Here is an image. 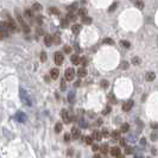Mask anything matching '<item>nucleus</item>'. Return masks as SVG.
Instances as JSON below:
<instances>
[{
	"mask_svg": "<svg viewBox=\"0 0 158 158\" xmlns=\"http://www.w3.org/2000/svg\"><path fill=\"white\" fill-rule=\"evenodd\" d=\"M110 111H111V107L108 106V107H106V108H105V111H103V114H108V113H110Z\"/></svg>",
	"mask_w": 158,
	"mask_h": 158,
	"instance_id": "c03bdc74",
	"label": "nucleus"
},
{
	"mask_svg": "<svg viewBox=\"0 0 158 158\" xmlns=\"http://www.w3.org/2000/svg\"><path fill=\"white\" fill-rule=\"evenodd\" d=\"M132 107H133V101H132V100H128V101H126L124 105H123V110H124L125 112H128Z\"/></svg>",
	"mask_w": 158,
	"mask_h": 158,
	"instance_id": "0eeeda50",
	"label": "nucleus"
},
{
	"mask_svg": "<svg viewBox=\"0 0 158 158\" xmlns=\"http://www.w3.org/2000/svg\"><path fill=\"white\" fill-rule=\"evenodd\" d=\"M58 69H51L50 70V76H51V79L52 80H56L58 77Z\"/></svg>",
	"mask_w": 158,
	"mask_h": 158,
	"instance_id": "9b49d317",
	"label": "nucleus"
},
{
	"mask_svg": "<svg viewBox=\"0 0 158 158\" xmlns=\"http://www.w3.org/2000/svg\"><path fill=\"white\" fill-rule=\"evenodd\" d=\"M74 100H75V93H74V92H70L69 95H68V101L74 102Z\"/></svg>",
	"mask_w": 158,
	"mask_h": 158,
	"instance_id": "6ab92c4d",
	"label": "nucleus"
},
{
	"mask_svg": "<svg viewBox=\"0 0 158 158\" xmlns=\"http://www.w3.org/2000/svg\"><path fill=\"white\" fill-rule=\"evenodd\" d=\"M128 66H130V64H128V62L124 61V62H121V63H120V69H124V70H126V69L128 68Z\"/></svg>",
	"mask_w": 158,
	"mask_h": 158,
	"instance_id": "a878e982",
	"label": "nucleus"
},
{
	"mask_svg": "<svg viewBox=\"0 0 158 158\" xmlns=\"http://www.w3.org/2000/svg\"><path fill=\"white\" fill-rule=\"evenodd\" d=\"M74 76H75V70L73 68H68L67 70H66V79L68 81H71V80L74 79Z\"/></svg>",
	"mask_w": 158,
	"mask_h": 158,
	"instance_id": "20e7f679",
	"label": "nucleus"
},
{
	"mask_svg": "<svg viewBox=\"0 0 158 158\" xmlns=\"http://www.w3.org/2000/svg\"><path fill=\"white\" fill-rule=\"evenodd\" d=\"M44 42L48 46H50V45L54 43V37H52L51 34H46V36L44 37Z\"/></svg>",
	"mask_w": 158,
	"mask_h": 158,
	"instance_id": "6e6552de",
	"label": "nucleus"
},
{
	"mask_svg": "<svg viewBox=\"0 0 158 158\" xmlns=\"http://www.w3.org/2000/svg\"><path fill=\"white\" fill-rule=\"evenodd\" d=\"M9 34H6L5 32H2L1 30H0V39H2V38H5V37H7Z\"/></svg>",
	"mask_w": 158,
	"mask_h": 158,
	"instance_id": "79ce46f5",
	"label": "nucleus"
},
{
	"mask_svg": "<svg viewBox=\"0 0 158 158\" xmlns=\"http://www.w3.org/2000/svg\"><path fill=\"white\" fill-rule=\"evenodd\" d=\"M63 62H64V56H63V54L56 52V54H55V63H56L57 66H61Z\"/></svg>",
	"mask_w": 158,
	"mask_h": 158,
	"instance_id": "39448f33",
	"label": "nucleus"
},
{
	"mask_svg": "<svg viewBox=\"0 0 158 158\" xmlns=\"http://www.w3.org/2000/svg\"><path fill=\"white\" fill-rule=\"evenodd\" d=\"M115 7H117V4L114 2V4H113V5H112V7H110V11H113V10H114Z\"/></svg>",
	"mask_w": 158,
	"mask_h": 158,
	"instance_id": "a18cd8bd",
	"label": "nucleus"
},
{
	"mask_svg": "<svg viewBox=\"0 0 158 158\" xmlns=\"http://www.w3.org/2000/svg\"><path fill=\"white\" fill-rule=\"evenodd\" d=\"M61 117H62V119L66 121V123H69L70 120H69V117H68V112L66 110H62V112H61Z\"/></svg>",
	"mask_w": 158,
	"mask_h": 158,
	"instance_id": "4468645a",
	"label": "nucleus"
},
{
	"mask_svg": "<svg viewBox=\"0 0 158 158\" xmlns=\"http://www.w3.org/2000/svg\"><path fill=\"white\" fill-rule=\"evenodd\" d=\"M132 63H133L135 66L140 64V58H139V57H133V58H132Z\"/></svg>",
	"mask_w": 158,
	"mask_h": 158,
	"instance_id": "c85d7f7f",
	"label": "nucleus"
},
{
	"mask_svg": "<svg viewBox=\"0 0 158 158\" xmlns=\"http://www.w3.org/2000/svg\"><path fill=\"white\" fill-rule=\"evenodd\" d=\"M62 128H63V125L61 124V123H57L56 126H55V131H56L57 133H59L62 131Z\"/></svg>",
	"mask_w": 158,
	"mask_h": 158,
	"instance_id": "412c9836",
	"label": "nucleus"
},
{
	"mask_svg": "<svg viewBox=\"0 0 158 158\" xmlns=\"http://www.w3.org/2000/svg\"><path fill=\"white\" fill-rule=\"evenodd\" d=\"M80 63H82L83 66H86V64H87V58H86V57H82V58H80Z\"/></svg>",
	"mask_w": 158,
	"mask_h": 158,
	"instance_id": "4c0bfd02",
	"label": "nucleus"
},
{
	"mask_svg": "<svg viewBox=\"0 0 158 158\" xmlns=\"http://www.w3.org/2000/svg\"><path fill=\"white\" fill-rule=\"evenodd\" d=\"M86 143L92 145V144H93V138H92V137H86Z\"/></svg>",
	"mask_w": 158,
	"mask_h": 158,
	"instance_id": "c9c22d12",
	"label": "nucleus"
},
{
	"mask_svg": "<svg viewBox=\"0 0 158 158\" xmlns=\"http://www.w3.org/2000/svg\"><path fill=\"white\" fill-rule=\"evenodd\" d=\"M61 26H62V27H67V26H68V19H67V18L61 20Z\"/></svg>",
	"mask_w": 158,
	"mask_h": 158,
	"instance_id": "2f4dec72",
	"label": "nucleus"
},
{
	"mask_svg": "<svg viewBox=\"0 0 158 158\" xmlns=\"http://www.w3.org/2000/svg\"><path fill=\"white\" fill-rule=\"evenodd\" d=\"M81 135V132H80L79 128H76V127H73L71 128V132H70V135H71V138L73 139H77Z\"/></svg>",
	"mask_w": 158,
	"mask_h": 158,
	"instance_id": "423d86ee",
	"label": "nucleus"
},
{
	"mask_svg": "<svg viewBox=\"0 0 158 158\" xmlns=\"http://www.w3.org/2000/svg\"><path fill=\"white\" fill-rule=\"evenodd\" d=\"M101 151L103 152V153H106V152L108 151V145H107V144H103V145L101 146Z\"/></svg>",
	"mask_w": 158,
	"mask_h": 158,
	"instance_id": "72a5a7b5",
	"label": "nucleus"
},
{
	"mask_svg": "<svg viewBox=\"0 0 158 158\" xmlns=\"http://www.w3.org/2000/svg\"><path fill=\"white\" fill-rule=\"evenodd\" d=\"M71 31H73V34H79L81 31V25L80 24H74L73 27H71Z\"/></svg>",
	"mask_w": 158,
	"mask_h": 158,
	"instance_id": "2eb2a0df",
	"label": "nucleus"
},
{
	"mask_svg": "<svg viewBox=\"0 0 158 158\" xmlns=\"http://www.w3.org/2000/svg\"><path fill=\"white\" fill-rule=\"evenodd\" d=\"M102 138V133L100 131H94L93 132V139H95V140H101Z\"/></svg>",
	"mask_w": 158,
	"mask_h": 158,
	"instance_id": "ddd939ff",
	"label": "nucleus"
},
{
	"mask_svg": "<svg viewBox=\"0 0 158 158\" xmlns=\"http://www.w3.org/2000/svg\"><path fill=\"white\" fill-rule=\"evenodd\" d=\"M49 12L51 13V14H59V10L58 9H56V7H51V9H49Z\"/></svg>",
	"mask_w": 158,
	"mask_h": 158,
	"instance_id": "5701e85b",
	"label": "nucleus"
},
{
	"mask_svg": "<svg viewBox=\"0 0 158 158\" xmlns=\"http://www.w3.org/2000/svg\"><path fill=\"white\" fill-rule=\"evenodd\" d=\"M125 152H126V155H131V153H133V149L132 147H126Z\"/></svg>",
	"mask_w": 158,
	"mask_h": 158,
	"instance_id": "f704fd0d",
	"label": "nucleus"
},
{
	"mask_svg": "<svg viewBox=\"0 0 158 158\" xmlns=\"http://www.w3.org/2000/svg\"><path fill=\"white\" fill-rule=\"evenodd\" d=\"M94 158H101V157H100V155H95V156H94Z\"/></svg>",
	"mask_w": 158,
	"mask_h": 158,
	"instance_id": "603ef678",
	"label": "nucleus"
},
{
	"mask_svg": "<svg viewBox=\"0 0 158 158\" xmlns=\"http://www.w3.org/2000/svg\"><path fill=\"white\" fill-rule=\"evenodd\" d=\"M157 139H158V131H153V132L151 133V140L156 142Z\"/></svg>",
	"mask_w": 158,
	"mask_h": 158,
	"instance_id": "4be33fe9",
	"label": "nucleus"
},
{
	"mask_svg": "<svg viewBox=\"0 0 158 158\" xmlns=\"http://www.w3.org/2000/svg\"><path fill=\"white\" fill-rule=\"evenodd\" d=\"M77 75H79L80 77H84V76L87 75V70H86V68H80L79 70H77Z\"/></svg>",
	"mask_w": 158,
	"mask_h": 158,
	"instance_id": "dca6fc26",
	"label": "nucleus"
},
{
	"mask_svg": "<svg viewBox=\"0 0 158 158\" xmlns=\"http://www.w3.org/2000/svg\"><path fill=\"white\" fill-rule=\"evenodd\" d=\"M14 119L17 120V121H19V123H25L26 121V119H27V117H26V114L23 112H17L16 113V115H14Z\"/></svg>",
	"mask_w": 158,
	"mask_h": 158,
	"instance_id": "7ed1b4c3",
	"label": "nucleus"
},
{
	"mask_svg": "<svg viewBox=\"0 0 158 158\" xmlns=\"http://www.w3.org/2000/svg\"><path fill=\"white\" fill-rule=\"evenodd\" d=\"M152 127H153V128H157V127H158V124H152Z\"/></svg>",
	"mask_w": 158,
	"mask_h": 158,
	"instance_id": "3c124183",
	"label": "nucleus"
},
{
	"mask_svg": "<svg viewBox=\"0 0 158 158\" xmlns=\"http://www.w3.org/2000/svg\"><path fill=\"white\" fill-rule=\"evenodd\" d=\"M112 138L114 139V140H119L120 139V133L119 132H112Z\"/></svg>",
	"mask_w": 158,
	"mask_h": 158,
	"instance_id": "393cba45",
	"label": "nucleus"
},
{
	"mask_svg": "<svg viewBox=\"0 0 158 158\" xmlns=\"http://www.w3.org/2000/svg\"><path fill=\"white\" fill-rule=\"evenodd\" d=\"M101 86L103 87V88H106V87L108 86V83H107V81H106V80H103V81H101Z\"/></svg>",
	"mask_w": 158,
	"mask_h": 158,
	"instance_id": "37998d69",
	"label": "nucleus"
},
{
	"mask_svg": "<svg viewBox=\"0 0 158 158\" xmlns=\"http://www.w3.org/2000/svg\"><path fill=\"white\" fill-rule=\"evenodd\" d=\"M32 10H34V11H41V10H42V6H41V4H38V2H34V5H32Z\"/></svg>",
	"mask_w": 158,
	"mask_h": 158,
	"instance_id": "aec40b11",
	"label": "nucleus"
},
{
	"mask_svg": "<svg viewBox=\"0 0 158 158\" xmlns=\"http://www.w3.org/2000/svg\"><path fill=\"white\" fill-rule=\"evenodd\" d=\"M92 22H93V19H92L90 17H88V16H86V17H82V23H83V24H86V25H89V24H92Z\"/></svg>",
	"mask_w": 158,
	"mask_h": 158,
	"instance_id": "a211bd4d",
	"label": "nucleus"
},
{
	"mask_svg": "<svg viewBox=\"0 0 158 158\" xmlns=\"http://www.w3.org/2000/svg\"><path fill=\"white\" fill-rule=\"evenodd\" d=\"M67 19H68V20H75V19H76V16H75L74 13H71V12H70V13L68 14Z\"/></svg>",
	"mask_w": 158,
	"mask_h": 158,
	"instance_id": "7c9ffc66",
	"label": "nucleus"
},
{
	"mask_svg": "<svg viewBox=\"0 0 158 158\" xmlns=\"http://www.w3.org/2000/svg\"><path fill=\"white\" fill-rule=\"evenodd\" d=\"M70 61H71L73 64H80V58L77 55H73V56L70 57Z\"/></svg>",
	"mask_w": 158,
	"mask_h": 158,
	"instance_id": "f3484780",
	"label": "nucleus"
},
{
	"mask_svg": "<svg viewBox=\"0 0 158 158\" xmlns=\"http://www.w3.org/2000/svg\"><path fill=\"white\" fill-rule=\"evenodd\" d=\"M120 130H121V132H127V131L130 130V125L128 124H123L121 125V128H120Z\"/></svg>",
	"mask_w": 158,
	"mask_h": 158,
	"instance_id": "b1692460",
	"label": "nucleus"
},
{
	"mask_svg": "<svg viewBox=\"0 0 158 158\" xmlns=\"http://www.w3.org/2000/svg\"><path fill=\"white\" fill-rule=\"evenodd\" d=\"M119 140H120V145H125V140L123 139V138H120Z\"/></svg>",
	"mask_w": 158,
	"mask_h": 158,
	"instance_id": "09e8293b",
	"label": "nucleus"
},
{
	"mask_svg": "<svg viewBox=\"0 0 158 158\" xmlns=\"http://www.w3.org/2000/svg\"><path fill=\"white\" fill-rule=\"evenodd\" d=\"M100 147L98 146V145H93V151H98Z\"/></svg>",
	"mask_w": 158,
	"mask_h": 158,
	"instance_id": "49530a36",
	"label": "nucleus"
},
{
	"mask_svg": "<svg viewBox=\"0 0 158 158\" xmlns=\"http://www.w3.org/2000/svg\"><path fill=\"white\" fill-rule=\"evenodd\" d=\"M37 32H38V34H44L42 29H38V30H37Z\"/></svg>",
	"mask_w": 158,
	"mask_h": 158,
	"instance_id": "8fccbe9b",
	"label": "nucleus"
},
{
	"mask_svg": "<svg viewBox=\"0 0 158 158\" xmlns=\"http://www.w3.org/2000/svg\"><path fill=\"white\" fill-rule=\"evenodd\" d=\"M135 6H137L138 9H143V7H144V4H143V1H140V0H139V1H137V2H135Z\"/></svg>",
	"mask_w": 158,
	"mask_h": 158,
	"instance_id": "473e14b6",
	"label": "nucleus"
},
{
	"mask_svg": "<svg viewBox=\"0 0 158 158\" xmlns=\"http://www.w3.org/2000/svg\"><path fill=\"white\" fill-rule=\"evenodd\" d=\"M19 95H20V100L23 101V103H25V105H27V106H31V105H32L31 98H30V95L27 94L26 90H24L23 88H20V90H19Z\"/></svg>",
	"mask_w": 158,
	"mask_h": 158,
	"instance_id": "f03ea898",
	"label": "nucleus"
},
{
	"mask_svg": "<svg viewBox=\"0 0 158 158\" xmlns=\"http://www.w3.org/2000/svg\"><path fill=\"white\" fill-rule=\"evenodd\" d=\"M70 139H71V135H69V133H66V135H64V140H66V142H69Z\"/></svg>",
	"mask_w": 158,
	"mask_h": 158,
	"instance_id": "a19ab883",
	"label": "nucleus"
},
{
	"mask_svg": "<svg viewBox=\"0 0 158 158\" xmlns=\"http://www.w3.org/2000/svg\"><path fill=\"white\" fill-rule=\"evenodd\" d=\"M145 79H146L149 82H151V81H153V80L156 79V75H155V73L150 71V73H147L146 75H145Z\"/></svg>",
	"mask_w": 158,
	"mask_h": 158,
	"instance_id": "f8f14e48",
	"label": "nucleus"
},
{
	"mask_svg": "<svg viewBox=\"0 0 158 158\" xmlns=\"http://www.w3.org/2000/svg\"><path fill=\"white\" fill-rule=\"evenodd\" d=\"M79 14L81 16V18L82 17H86L87 16V10L86 9H81V10H79Z\"/></svg>",
	"mask_w": 158,
	"mask_h": 158,
	"instance_id": "cd10ccee",
	"label": "nucleus"
},
{
	"mask_svg": "<svg viewBox=\"0 0 158 158\" xmlns=\"http://www.w3.org/2000/svg\"><path fill=\"white\" fill-rule=\"evenodd\" d=\"M64 51H66V54H70V52H71V48L66 45V46H64Z\"/></svg>",
	"mask_w": 158,
	"mask_h": 158,
	"instance_id": "58836bf2",
	"label": "nucleus"
},
{
	"mask_svg": "<svg viewBox=\"0 0 158 158\" xmlns=\"http://www.w3.org/2000/svg\"><path fill=\"white\" fill-rule=\"evenodd\" d=\"M61 88H62V89H66V83H64L63 81H62V83H61Z\"/></svg>",
	"mask_w": 158,
	"mask_h": 158,
	"instance_id": "de8ad7c7",
	"label": "nucleus"
},
{
	"mask_svg": "<svg viewBox=\"0 0 158 158\" xmlns=\"http://www.w3.org/2000/svg\"><path fill=\"white\" fill-rule=\"evenodd\" d=\"M120 44L123 45L124 48H126V49H128V48L131 46V43H130V42H127V41H121V42H120Z\"/></svg>",
	"mask_w": 158,
	"mask_h": 158,
	"instance_id": "bb28decb",
	"label": "nucleus"
},
{
	"mask_svg": "<svg viewBox=\"0 0 158 158\" xmlns=\"http://www.w3.org/2000/svg\"><path fill=\"white\" fill-rule=\"evenodd\" d=\"M68 10L71 12V11H75L76 10V4H74V5H70V6H68Z\"/></svg>",
	"mask_w": 158,
	"mask_h": 158,
	"instance_id": "e433bc0d",
	"label": "nucleus"
},
{
	"mask_svg": "<svg viewBox=\"0 0 158 158\" xmlns=\"http://www.w3.org/2000/svg\"><path fill=\"white\" fill-rule=\"evenodd\" d=\"M41 61H42V62L46 61V54H45V52H42V55H41Z\"/></svg>",
	"mask_w": 158,
	"mask_h": 158,
	"instance_id": "ea45409f",
	"label": "nucleus"
},
{
	"mask_svg": "<svg viewBox=\"0 0 158 158\" xmlns=\"http://www.w3.org/2000/svg\"><path fill=\"white\" fill-rule=\"evenodd\" d=\"M16 18H17V22H18V24L20 25V27L23 29V31H24V32H26V34H29V32H30V26L25 23V20H24L23 16L20 14L19 10H16Z\"/></svg>",
	"mask_w": 158,
	"mask_h": 158,
	"instance_id": "f257e3e1",
	"label": "nucleus"
},
{
	"mask_svg": "<svg viewBox=\"0 0 158 158\" xmlns=\"http://www.w3.org/2000/svg\"><path fill=\"white\" fill-rule=\"evenodd\" d=\"M24 16L27 18V19H30L31 22L34 23V14H32V11H30V10H25L24 11Z\"/></svg>",
	"mask_w": 158,
	"mask_h": 158,
	"instance_id": "1a4fd4ad",
	"label": "nucleus"
},
{
	"mask_svg": "<svg viewBox=\"0 0 158 158\" xmlns=\"http://www.w3.org/2000/svg\"><path fill=\"white\" fill-rule=\"evenodd\" d=\"M111 155L114 156V157H118V156H120V149L119 147H112L111 149Z\"/></svg>",
	"mask_w": 158,
	"mask_h": 158,
	"instance_id": "9d476101",
	"label": "nucleus"
},
{
	"mask_svg": "<svg viewBox=\"0 0 158 158\" xmlns=\"http://www.w3.org/2000/svg\"><path fill=\"white\" fill-rule=\"evenodd\" d=\"M131 1H132L133 4H135V2H137V1H139V0H131Z\"/></svg>",
	"mask_w": 158,
	"mask_h": 158,
	"instance_id": "864d4df0",
	"label": "nucleus"
},
{
	"mask_svg": "<svg viewBox=\"0 0 158 158\" xmlns=\"http://www.w3.org/2000/svg\"><path fill=\"white\" fill-rule=\"evenodd\" d=\"M103 43H105V44H107V45H112L114 42H113L112 38H105V39H103Z\"/></svg>",
	"mask_w": 158,
	"mask_h": 158,
	"instance_id": "c756f323",
	"label": "nucleus"
}]
</instances>
